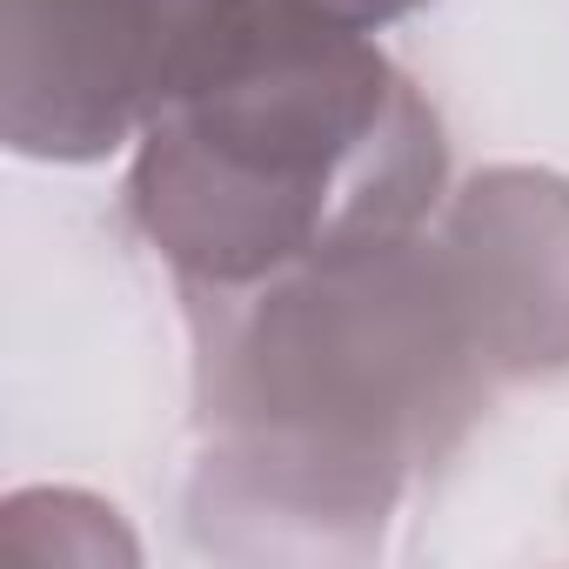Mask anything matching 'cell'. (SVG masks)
I'll use <instances>...</instances> for the list:
<instances>
[{
    "mask_svg": "<svg viewBox=\"0 0 569 569\" xmlns=\"http://www.w3.org/2000/svg\"><path fill=\"white\" fill-rule=\"evenodd\" d=\"M436 181V114L409 81L349 28L268 0L241 54L148 128L134 221L181 274L241 289L402 241Z\"/></svg>",
    "mask_w": 569,
    "mask_h": 569,
    "instance_id": "cell-1",
    "label": "cell"
},
{
    "mask_svg": "<svg viewBox=\"0 0 569 569\" xmlns=\"http://www.w3.org/2000/svg\"><path fill=\"white\" fill-rule=\"evenodd\" d=\"M268 0H8L0 81L8 141L41 161H94L134 121H161L214 81Z\"/></svg>",
    "mask_w": 569,
    "mask_h": 569,
    "instance_id": "cell-2",
    "label": "cell"
},
{
    "mask_svg": "<svg viewBox=\"0 0 569 569\" xmlns=\"http://www.w3.org/2000/svg\"><path fill=\"white\" fill-rule=\"evenodd\" d=\"M302 14H316V21H329V28H349V34H362V28H382V21H396V14H409V8H422V0H296Z\"/></svg>",
    "mask_w": 569,
    "mask_h": 569,
    "instance_id": "cell-3",
    "label": "cell"
}]
</instances>
